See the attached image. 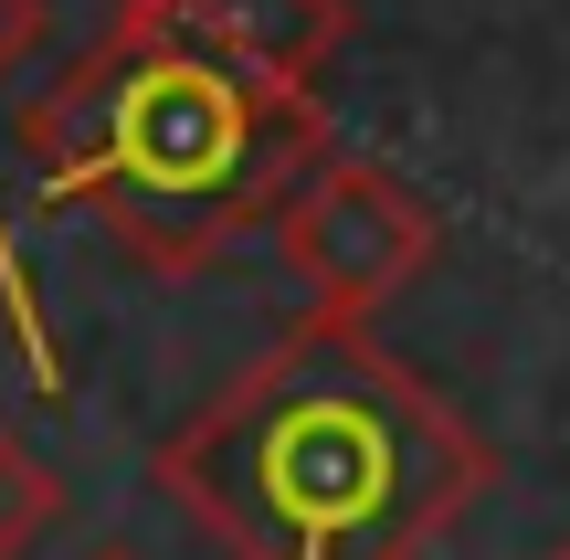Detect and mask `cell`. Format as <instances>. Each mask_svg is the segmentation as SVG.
Segmentation results:
<instances>
[{"label":"cell","instance_id":"obj_4","mask_svg":"<svg viewBox=\"0 0 570 560\" xmlns=\"http://www.w3.org/2000/svg\"><path fill=\"white\" fill-rule=\"evenodd\" d=\"M169 32L212 42L223 63L285 85V96H317L327 63L360 42V0H148Z\"/></svg>","mask_w":570,"mask_h":560},{"label":"cell","instance_id":"obj_8","mask_svg":"<svg viewBox=\"0 0 570 560\" xmlns=\"http://www.w3.org/2000/svg\"><path fill=\"white\" fill-rule=\"evenodd\" d=\"M550 560H570V540H560V550H550Z\"/></svg>","mask_w":570,"mask_h":560},{"label":"cell","instance_id":"obj_3","mask_svg":"<svg viewBox=\"0 0 570 560\" xmlns=\"http://www.w3.org/2000/svg\"><path fill=\"white\" fill-rule=\"evenodd\" d=\"M265 233H275V265L296 275L306 317H381L391 296H412L444 265V212L360 148L306 159V180L275 202Z\"/></svg>","mask_w":570,"mask_h":560},{"label":"cell","instance_id":"obj_6","mask_svg":"<svg viewBox=\"0 0 570 560\" xmlns=\"http://www.w3.org/2000/svg\"><path fill=\"white\" fill-rule=\"evenodd\" d=\"M63 508H75V498H63V477L11 434V423H0V560H32L63 529Z\"/></svg>","mask_w":570,"mask_h":560},{"label":"cell","instance_id":"obj_5","mask_svg":"<svg viewBox=\"0 0 570 560\" xmlns=\"http://www.w3.org/2000/svg\"><path fill=\"white\" fill-rule=\"evenodd\" d=\"M53 32V11L42 0H0V85L32 63V42ZM0 328H11V350H21V371H32V392L42 402H63L75 381H63V350H53V317H42V296H32V265H21V233H11V212H0Z\"/></svg>","mask_w":570,"mask_h":560},{"label":"cell","instance_id":"obj_1","mask_svg":"<svg viewBox=\"0 0 570 560\" xmlns=\"http://www.w3.org/2000/svg\"><path fill=\"white\" fill-rule=\"evenodd\" d=\"M223 560H433L497 487V444L370 317H296L148 455Z\"/></svg>","mask_w":570,"mask_h":560},{"label":"cell","instance_id":"obj_2","mask_svg":"<svg viewBox=\"0 0 570 560\" xmlns=\"http://www.w3.org/2000/svg\"><path fill=\"white\" fill-rule=\"evenodd\" d=\"M11 159L42 212H85L138 275L190 286L223 244L275 223L306 159H327V106L117 0L106 32L11 106Z\"/></svg>","mask_w":570,"mask_h":560},{"label":"cell","instance_id":"obj_7","mask_svg":"<svg viewBox=\"0 0 570 560\" xmlns=\"http://www.w3.org/2000/svg\"><path fill=\"white\" fill-rule=\"evenodd\" d=\"M85 560H138V550H127V540H106V550H85Z\"/></svg>","mask_w":570,"mask_h":560}]
</instances>
